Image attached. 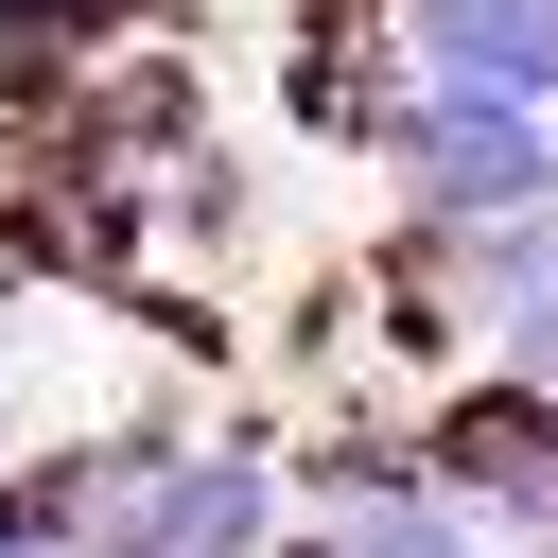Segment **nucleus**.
<instances>
[{
  "mask_svg": "<svg viewBox=\"0 0 558 558\" xmlns=\"http://www.w3.org/2000/svg\"><path fill=\"white\" fill-rule=\"evenodd\" d=\"M279 541V471L262 453H157L122 436V488L87 523V558H262Z\"/></svg>",
  "mask_w": 558,
  "mask_h": 558,
  "instance_id": "1",
  "label": "nucleus"
},
{
  "mask_svg": "<svg viewBox=\"0 0 558 558\" xmlns=\"http://www.w3.org/2000/svg\"><path fill=\"white\" fill-rule=\"evenodd\" d=\"M401 174H418V209H541L558 192V122H523V87H418L401 105Z\"/></svg>",
  "mask_w": 558,
  "mask_h": 558,
  "instance_id": "2",
  "label": "nucleus"
},
{
  "mask_svg": "<svg viewBox=\"0 0 558 558\" xmlns=\"http://www.w3.org/2000/svg\"><path fill=\"white\" fill-rule=\"evenodd\" d=\"M418 35V70H453V87H558V0H418L401 17Z\"/></svg>",
  "mask_w": 558,
  "mask_h": 558,
  "instance_id": "3",
  "label": "nucleus"
},
{
  "mask_svg": "<svg viewBox=\"0 0 558 558\" xmlns=\"http://www.w3.org/2000/svg\"><path fill=\"white\" fill-rule=\"evenodd\" d=\"M349 558H471V523H453V506H366Z\"/></svg>",
  "mask_w": 558,
  "mask_h": 558,
  "instance_id": "4",
  "label": "nucleus"
},
{
  "mask_svg": "<svg viewBox=\"0 0 558 558\" xmlns=\"http://www.w3.org/2000/svg\"><path fill=\"white\" fill-rule=\"evenodd\" d=\"M0 471H17V384H0Z\"/></svg>",
  "mask_w": 558,
  "mask_h": 558,
  "instance_id": "5",
  "label": "nucleus"
},
{
  "mask_svg": "<svg viewBox=\"0 0 558 558\" xmlns=\"http://www.w3.org/2000/svg\"><path fill=\"white\" fill-rule=\"evenodd\" d=\"M0 558H52V541H17V523H0Z\"/></svg>",
  "mask_w": 558,
  "mask_h": 558,
  "instance_id": "6",
  "label": "nucleus"
}]
</instances>
